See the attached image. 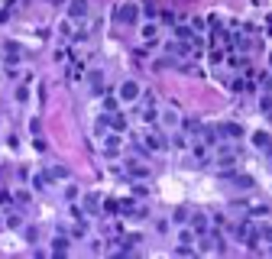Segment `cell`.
<instances>
[{"instance_id":"8fae6325","label":"cell","mask_w":272,"mask_h":259,"mask_svg":"<svg viewBox=\"0 0 272 259\" xmlns=\"http://www.w3.org/2000/svg\"><path fill=\"white\" fill-rule=\"evenodd\" d=\"M88 84H91L94 94H104L107 91L104 88V72H88Z\"/></svg>"},{"instance_id":"d4e9b609","label":"cell","mask_w":272,"mask_h":259,"mask_svg":"<svg viewBox=\"0 0 272 259\" xmlns=\"http://www.w3.org/2000/svg\"><path fill=\"white\" fill-rule=\"evenodd\" d=\"M6 201H10V194H6L4 188H0V204H6Z\"/></svg>"},{"instance_id":"603a6c76","label":"cell","mask_w":272,"mask_h":259,"mask_svg":"<svg viewBox=\"0 0 272 259\" xmlns=\"http://www.w3.org/2000/svg\"><path fill=\"white\" fill-rule=\"evenodd\" d=\"M194 236H198L194 230H178V243H192Z\"/></svg>"},{"instance_id":"ffe728a7","label":"cell","mask_w":272,"mask_h":259,"mask_svg":"<svg viewBox=\"0 0 272 259\" xmlns=\"http://www.w3.org/2000/svg\"><path fill=\"white\" fill-rule=\"evenodd\" d=\"M46 182H49V175H46V172H39L36 178H32V188H36V192H42V188H46Z\"/></svg>"},{"instance_id":"9a60e30c","label":"cell","mask_w":272,"mask_h":259,"mask_svg":"<svg viewBox=\"0 0 272 259\" xmlns=\"http://www.w3.org/2000/svg\"><path fill=\"white\" fill-rule=\"evenodd\" d=\"M81 208H84L88 214H100V210H98V208H100V194H88V198H84V204H81Z\"/></svg>"},{"instance_id":"d6986e66","label":"cell","mask_w":272,"mask_h":259,"mask_svg":"<svg viewBox=\"0 0 272 259\" xmlns=\"http://www.w3.org/2000/svg\"><path fill=\"white\" fill-rule=\"evenodd\" d=\"M52 253H56V256H65V253H68V236H62V240H56Z\"/></svg>"},{"instance_id":"ac0fdd59","label":"cell","mask_w":272,"mask_h":259,"mask_svg":"<svg viewBox=\"0 0 272 259\" xmlns=\"http://www.w3.org/2000/svg\"><path fill=\"white\" fill-rule=\"evenodd\" d=\"M269 204H250V214H253V217H269Z\"/></svg>"},{"instance_id":"2e32d148","label":"cell","mask_w":272,"mask_h":259,"mask_svg":"<svg viewBox=\"0 0 272 259\" xmlns=\"http://www.w3.org/2000/svg\"><path fill=\"white\" fill-rule=\"evenodd\" d=\"M162 124L166 126H178L182 120H178V110H172V107H168V110H162Z\"/></svg>"},{"instance_id":"4fadbf2b","label":"cell","mask_w":272,"mask_h":259,"mask_svg":"<svg viewBox=\"0 0 272 259\" xmlns=\"http://www.w3.org/2000/svg\"><path fill=\"white\" fill-rule=\"evenodd\" d=\"M227 178H230V185H234V188H240V192L253 188V178H250V175H227Z\"/></svg>"},{"instance_id":"83f0119b","label":"cell","mask_w":272,"mask_h":259,"mask_svg":"<svg viewBox=\"0 0 272 259\" xmlns=\"http://www.w3.org/2000/svg\"><path fill=\"white\" fill-rule=\"evenodd\" d=\"M269 120H272V110H269Z\"/></svg>"},{"instance_id":"3957f363","label":"cell","mask_w":272,"mask_h":259,"mask_svg":"<svg viewBox=\"0 0 272 259\" xmlns=\"http://www.w3.org/2000/svg\"><path fill=\"white\" fill-rule=\"evenodd\" d=\"M136 117L142 120V124H156L159 120V104H156V98H146L136 104Z\"/></svg>"},{"instance_id":"6da1fadb","label":"cell","mask_w":272,"mask_h":259,"mask_svg":"<svg viewBox=\"0 0 272 259\" xmlns=\"http://www.w3.org/2000/svg\"><path fill=\"white\" fill-rule=\"evenodd\" d=\"M166 152L168 149V140H166V133L162 130H149V133H142V152Z\"/></svg>"},{"instance_id":"7a4b0ae2","label":"cell","mask_w":272,"mask_h":259,"mask_svg":"<svg viewBox=\"0 0 272 259\" xmlns=\"http://www.w3.org/2000/svg\"><path fill=\"white\" fill-rule=\"evenodd\" d=\"M120 149H124V136H120V130H117V133L100 136V152H104L107 159H117V156H120Z\"/></svg>"},{"instance_id":"5b68a950","label":"cell","mask_w":272,"mask_h":259,"mask_svg":"<svg viewBox=\"0 0 272 259\" xmlns=\"http://www.w3.org/2000/svg\"><path fill=\"white\" fill-rule=\"evenodd\" d=\"M117 98H120V104H136L140 100V84L136 81H120V88H117Z\"/></svg>"},{"instance_id":"f1b7e54d","label":"cell","mask_w":272,"mask_h":259,"mask_svg":"<svg viewBox=\"0 0 272 259\" xmlns=\"http://www.w3.org/2000/svg\"><path fill=\"white\" fill-rule=\"evenodd\" d=\"M269 84H272V78H269Z\"/></svg>"},{"instance_id":"44dd1931","label":"cell","mask_w":272,"mask_h":259,"mask_svg":"<svg viewBox=\"0 0 272 259\" xmlns=\"http://www.w3.org/2000/svg\"><path fill=\"white\" fill-rule=\"evenodd\" d=\"M260 110H262V114L272 110V94H262V98H260Z\"/></svg>"},{"instance_id":"cb8c5ba5","label":"cell","mask_w":272,"mask_h":259,"mask_svg":"<svg viewBox=\"0 0 272 259\" xmlns=\"http://www.w3.org/2000/svg\"><path fill=\"white\" fill-rule=\"evenodd\" d=\"M172 220H175V224H185V220H188V210H185V208H178V210L172 214Z\"/></svg>"},{"instance_id":"484cf974","label":"cell","mask_w":272,"mask_h":259,"mask_svg":"<svg viewBox=\"0 0 272 259\" xmlns=\"http://www.w3.org/2000/svg\"><path fill=\"white\" fill-rule=\"evenodd\" d=\"M269 32H272V16H269Z\"/></svg>"},{"instance_id":"9c48e42d","label":"cell","mask_w":272,"mask_h":259,"mask_svg":"<svg viewBox=\"0 0 272 259\" xmlns=\"http://www.w3.org/2000/svg\"><path fill=\"white\" fill-rule=\"evenodd\" d=\"M126 175H133V178H146L149 166H146V162H136V159H126Z\"/></svg>"},{"instance_id":"5bb4252c","label":"cell","mask_w":272,"mask_h":259,"mask_svg":"<svg viewBox=\"0 0 272 259\" xmlns=\"http://www.w3.org/2000/svg\"><path fill=\"white\" fill-rule=\"evenodd\" d=\"M46 175H49V182H65L68 178V168L65 166H49V168H46Z\"/></svg>"},{"instance_id":"277c9868","label":"cell","mask_w":272,"mask_h":259,"mask_svg":"<svg viewBox=\"0 0 272 259\" xmlns=\"http://www.w3.org/2000/svg\"><path fill=\"white\" fill-rule=\"evenodd\" d=\"M68 20L72 23H88L91 20V4L88 0H72L68 4Z\"/></svg>"},{"instance_id":"52a82bcc","label":"cell","mask_w":272,"mask_h":259,"mask_svg":"<svg viewBox=\"0 0 272 259\" xmlns=\"http://www.w3.org/2000/svg\"><path fill=\"white\" fill-rule=\"evenodd\" d=\"M236 159H240V149H230V146H220V149H217V166H220V168H234L236 166Z\"/></svg>"},{"instance_id":"ba28073f","label":"cell","mask_w":272,"mask_h":259,"mask_svg":"<svg viewBox=\"0 0 272 259\" xmlns=\"http://www.w3.org/2000/svg\"><path fill=\"white\" fill-rule=\"evenodd\" d=\"M217 136H220V140H240L243 136V126L240 124H217Z\"/></svg>"},{"instance_id":"30bf717a","label":"cell","mask_w":272,"mask_h":259,"mask_svg":"<svg viewBox=\"0 0 272 259\" xmlns=\"http://www.w3.org/2000/svg\"><path fill=\"white\" fill-rule=\"evenodd\" d=\"M192 224H194V234H198V236L210 234V217H208V214H194V217H192Z\"/></svg>"},{"instance_id":"7c38bea8","label":"cell","mask_w":272,"mask_h":259,"mask_svg":"<svg viewBox=\"0 0 272 259\" xmlns=\"http://www.w3.org/2000/svg\"><path fill=\"white\" fill-rule=\"evenodd\" d=\"M253 146L260 149V152L272 156V140H269V133H253Z\"/></svg>"},{"instance_id":"e0dca14e","label":"cell","mask_w":272,"mask_h":259,"mask_svg":"<svg viewBox=\"0 0 272 259\" xmlns=\"http://www.w3.org/2000/svg\"><path fill=\"white\" fill-rule=\"evenodd\" d=\"M142 39H146V42L152 39V42H156V39H159V26H156V23H146V26H142Z\"/></svg>"},{"instance_id":"7402d4cb","label":"cell","mask_w":272,"mask_h":259,"mask_svg":"<svg viewBox=\"0 0 272 259\" xmlns=\"http://www.w3.org/2000/svg\"><path fill=\"white\" fill-rule=\"evenodd\" d=\"M168 142H172L175 149H185V146H188V140H185V136H182V133H175V136H172V140H168Z\"/></svg>"},{"instance_id":"4316f807","label":"cell","mask_w":272,"mask_h":259,"mask_svg":"<svg viewBox=\"0 0 272 259\" xmlns=\"http://www.w3.org/2000/svg\"><path fill=\"white\" fill-rule=\"evenodd\" d=\"M266 253H269V256H272V246H269V250H266Z\"/></svg>"},{"instance_id":"8992f818","label":"cell","mask_w":272,"mask_h":259,"mask_svg":"<svg viewBox=\"0 0 272 259\" xmlns=\"http://www.w3.org/2000/svg\"><path fill=\"white\" fill-rule=\"evenodd\" d=\"M117 20L124 26H136V23H140V6H136V4H120L117 6Z\"/></svg>"}]
</instances>
